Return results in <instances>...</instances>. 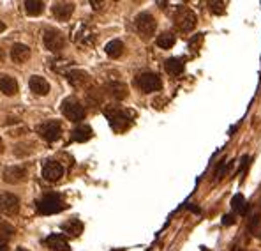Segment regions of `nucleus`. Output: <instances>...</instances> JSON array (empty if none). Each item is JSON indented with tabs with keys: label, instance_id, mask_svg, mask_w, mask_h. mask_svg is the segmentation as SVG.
Segmentation results:
<instances>
[{
	"label": "nucleus",
	"instance_id": "nucleus-8",
	"mask_svg": "<svg viewBox=\"0 0 261 251\" xmlns=\"http://www.w3.org/2000/svg\"><path fill=\"white\" fill-rule=\"evenodd\" d=\"M43 43L46 46V50L58 53L60 50H64L66 46V38L62 36V32L55 30V28H46L43 34Z\"/></svg>",
	"mask_w": 261,
	"mask_h": 251
},
{
	"label": "nucleus",
	"instance_id": "nucleus-27",
	"mask_svg": "<svg viewBox=\"0 0 261 251\" xmlns=\"http://www.w3.org/2000/svg\"><path fill=\"white\" fill-rule=\"evenodd\" d=\"M32 152H34V143H30V142H23V143L14 145V154H16L18 158H25Z\"/></svg>",
	"mask_w": 261,
	"mask_h": 251
},
{
	"label": "nucleus",
	"instance_id": "nucleus-7",
	"mask_svg": "<svg viewBox=\"0 0 261 251\" xmlns=\"http://www.w3.org/2000/svg\"><path fill=\"white\" fill-rule=\"evenodd\" d=\"M62 113H64V117L69 119L71 122H81L85 119V115H87L85 106L74 98H67L62 101Z\"/></svg>",
	"mask_w": 261,
	"mask_h": 251
},
{
	"label": "nucleus",
	"instance_id": "nucleus-15",
	"mask_svg": "<svg viewBox=\"0 0 261 251\" xmlns=\"http://www.w3.org/2000/svg\"><path fill=\"white\" fill-rule=\"evenodd\" d=\"M66 76H67V82L73 85V87H76V88L85 87V85L90 82V76H88V73L81 71V69H71V71L66 73Z\"/></svg>",
	"mask_w": 261,
	"mask_h": 251
},
{
	"label": "nucleus",
	"instance_id": "nucleus-14",
	"mask_svg": "<svg viewBox=\"0 0 261 251\" xmlns=\"http://www.w3.org/2000/svg\"><path fill=\"white\" fill-rule=\"evenodd\" d=\"M44 246L50 251H69V244H67L66 237L62 234H51L44 239Z\"/></svg>",
	"mask_w": 261,
	"mask_h": 251
},
{
	"label": "nucleus",
	"instance_id": "nucleus-10",
	"mask_svg": "<svg viewBox=\"0 0 261 251\" xmlns=\"http://www.w3.org/2000/svg\"><path fill=\"white\" fill-rule=\"evenodd\" d=\"M43 177L48 182H58L64 177V167L58 161H46L43 165Z\"/></svg>",
	"mask_w": 261,
	"mask_h": 251
},
{
	"label": "nucleus",
	"instance_id": "nucleus-5",
	"mask_svg": "<svg viewBox=\"0 0 261 251\" xmlns=\"http://www.w3.org/2000/svg\"><path fill=\"white\" fill-rule=\"evenodd\" d=\"M36 133L48 143H53L60 140L62 136V124L58 120H44V122L37 124Z\"/></svg>",
	"mask_w": 261,
	"mask_h": 251
},
{
	"label": "nucleus",
	"instance_id": "nucleus-32",
	"mask_svg": "<svg viewBox=\"0 0 261 251\" xmlns=\"http://www.w3.org/2000/svg\"><path fill=\"white\" fill-rule=\"evenodd\" d=\"M0 251H9V246H7L6 241H0Z\"/></svg>",
	"mask_w": 261,
	"mask_h": 251
},
{
	"label": "nucleus",
	"instance_id": "nucleus-4",
	"mask_svg": "<svg viewBox=\"0 0 261 251\" xmlns=\"http://www.w3.org/2000/svg\"><path fill=\"white\" fill-rule=\"evenodd\" d=\"M134 85H136L141 92H145V94H150V92H159L162 88L161 78H159L155 73H150V71L140 73V75L134 78Z\"/></svg>",
	"mask_w": 261,
	"mask_h": 251
},
{
	"label": "nucleus",
	"instance_id": "nucleus-12",
	"mask_svg": "<svg viewBox=\"0 0 261 251\" xmlns=\"http://www.w3.org/2000/svg\"><path fill=\"white\" fill-rule=\"evenodd\" d=\"M94 39H95V32L92 28V25L88 23H81L80 28L76 30V34H74V41L81 44V46H90L94 43Z\"/></svg>",
	"mask_w": 261,
	"mask_h": 251
},
{
	"label": "nucleus",
	"instance_id": "nucleus-28",
	"mask_svg": "<svg viewBox=\"0 0 261 251\" xmlns=\"http://www.w3.org/2000/svg\"><path fill=\"white\" fill-rule=\"evenodd\" d=\"M228 168H230V163H226V160H222L221 163H219L217 170H215V173H214L215 180H221L222 177L226 175V172H228Z\"/></svg>",
	"mask_w": 261,
	"mask_h": 251
},
{
	"label": "nucleus",
	"instance_id": "nucleus-34",
	"mask_svg": "<svg viewBox=\"0 0 261 251\" xmlns=\"http://www.w3.org/2000/svg\"><path fill=\"white\" fill-rule=\"evenodd\" d=\"M6 30V23H4V21H0V32H4Z\"/></svg>",
	"mask_w": 261,
	"mask_h": 251
},
{
	"label": "nucleus",
	"instance_id": "nucleus-24",
	"mask_svg": "<svg viewBox=\"0 0 261 251\" xmlns=\"http://www.w3.org/2000/svg\"><path fill=\"white\" fill-rule=\"evenodd\" d=\"M231 209H233V212L242 214V216H244V214L247 212L249 205H247V202H245L244 195L238 193V195H235V197L231 198Z\"/></svg>",
	"mask_w": 261,
	"mask_h": 251
},
{
	"label": "nucleus",
	"instance_id": "nucleus-11",
	"mask_svg": "<svg viewBox=\"0 0 261 251\" xmlns=\"http://www.w3.org/2000/svg\"><path fill=\"white\" fill-rule=\"evenodd\" d=\"M28 170L27 167H20V165H14V167H7L4 170V180L7 184H20L27 179Z\"/></svg>",
	"mask_w": 261,
	"mask_h": 251
},
{
	"label": "nucleus",
	"instance_id": "nucleus-18",
	"mask_svg": "<svg viewBox=\"0 0 261 251\" xmlns=\"http://www.w3.org/2000/svg\"><path fill=\"white\" fill-rule=\"evenodd\" d=\"M164 69H166L168 75L171 76H180L185 69V60L180 57H171L164 62Z\"/></svg>",
	"mask_w": 261,
	"mask_h": 251
},
{
	"label": "nucleus",
	"instance_id": "nucleus-22",
	"mask_svg": "<svg viewBox=\"0 0 261 251\" xmlns=\"http://www.w3.org/2000/svg\"><path fill=\"white\" fill-rule=\"evenodd\" d=\"M0 92L6 96H14L18 92V83L9 75H0Z\"/></svg>",
	"mask_w": 261,
	"mask_h": 251
},
{
	"label": "nucleus",
	"instance_id": "nucleus-33",
	"mask_svg": "<svg viewBox=\"0 0 261 251\" xmlns=\"http://www.w3.org/2000/svg\"><path fill=\"white\" fill-rule=\"evenodd\" d=\"M92 6L95 7V9H101V6H104V2H97V0H92Z\"/></svg>",
	"mask_w": 261,
	"mask_h": 251
},
{
	"label": "nucleus",
	"instance_id": "nucleus-25",
	"mask_svg": "<svg viewBox=\"0 0 261 251\" xmlns=\"http://www.w3.org/2000/svg\"><path fill=\"white\" fill-rule=\"evenodd\" d=\"M43 11H44V2H41V0H27L25 2V13L28 16H39Z\"/></svg>",
	"mask_w": 261,
	"mask_h": 251
},
{
	"label": "nucleus",
	"instance_id": "nucleus-35",
	"mask_svg": "<svg viewBox=\"0 0 261 251\" xmlns=\"http://www.w3.org/2000/svg\"><path fill=\"white\" fill-rule=\"evenodd\" d=\"M2 152H4V142L0 140V154H2Z\"/></svg>",
	"mask_w": 261,
	"mask_h": 251
},
{
	"label": "nucleus",
	"instance_id": "nucleus-2",
	"mask_svg": "<svg viewBox=\"0 0 261 251\" xmlns=\"http://www.w3.org/2000/svg\"><path fill=\"white\" fill-rule=\"evenodd\" d=\"M37 212L39 214H44V216H50V214H57V212H62L67 205L62 198V195L58 193H48L44 197H41L37 200Z\"/></svg>",
	"mask_w": 261,
	"mask_h": 251
},
{
	"label": "nucleus",
	"instance_id": "nucleus-9",
	"mask_svg": "<svg viewBox=\"0 0 261 251\" xmlns=\"http://www.w3.org/2000/svg\"><path fill=\"white\" fill-rule=\"evenodd\" d=\"M0 210L6 216H16L20 212V198L13 193H0Z\"/></svg>",
	"mask_w": 261,
	"mask_h": 251
},
{
	"label": "nucleus",
	"instance_id": "nucleus-16",
	"mask_svg": "<svg viewBox=\"0 0 261 251\" xmlns=\"http://www.w3.org/2000/svg\"><path fill=\"white\" fill-rule=\"evenodd\" d=\"M11 58H13L16 64H25V62L30 58V48L21 43L13 44V48H11Z\"/></svg>",
	"mask_w": 261,
	"mask_h": 251
},
{
	"label": "nucleus",
	"instance_id": "nucleus-29",
	"mask_svg": "<svg viewBox=\"0 0 261 251\" xmlns=\"http://www.w3.org/2000/svg\"><path fill=\"white\" fill-rule=\"evenodd\" d=\"M210 13L214 14H224L226 13V4L224 2H208Z\"/></svg>",
	"mask_w": 261,
	"mask_h": 251
},
{
	"label": "nucleus",
	"instance_id": "nucleus-1",
	"mask_svg": "<svg viewBox=\"0 0 261 251\" xmlns=\"http://www.w3.org/2000/svg\"><path fill=\"white\" fill-rule=\"evenodd\" d=\"M104 115H106V119L110 120L111 129L117 131V133H120V131H125V129L133 124L134 113L129 112V110L120 108V106L110 105V106L104 108Z\"/></svg>",
	"mask_w": 261,
	"mask_h": 251
},
{
	"label": "nucleus",
	"instance_id": "nucleus-36",
	"mask_svg": "<svg viewBox=\"0 0 261 251\" xmlns=\"http://www.w3.org/2000/svg\"><path fill=\"white\" fill-rule=\"evenodd\" d=\"M16 251H28V249H25V248H16Z\"/></svg>",
	"mask_w": 261,
	"mask_h": 251
},
{
	"label": "nucleus",
	"instance_id": "nucleus-17",
	"mask_svg": "<svg viewBox=\"0 0 261 251\" xmlns=\"http://www.w3.org/2000/svg\"><path fill=\"white\" fill-rule=\"evenodd\" d=\"M104 90H106L113 99H117V101H122V99H125V98H127V94H129L127 85L122 83V82H110V83L106 85V87H104Z\"/></svg>",
	"mask_w": 261,
	"mask_h": 251
},
{
	"label": "nucleus",
	"instance_id": "nucleus-21",
	"mask_svg": "<svg viewBox=\"0 0 261 251\" xmlns=\"http://www.w3.org/2000/svg\"><path fill=\"white\" fill-rule=\"evenodd\" d=\"M94 136V131H92L90 125H78V128L73 129L71 133V140L73 142H78V143H83V142H88V140Z\"/></svg>",
	"mask_w": 261,
	"mask_h": 251
},
{
	"label": "nucleus",
	"instance_id": "nucleus-26",
	"mask_svg": "<svg viewBox=\"0 0 261 251\" xmlns=\"http://www.w3.org/2000/svg\"><path fill=\"white\" fill-rule=\"evenodd\" d=\"M175 41H177V38H175L173 32H162L157 38V46L162 48V50H170V48H173Z\"/></svg>",
	"mask_w": 261,
	"mask_h": 251
},
{
	"label": "nucleus",
	"instance_id": "nucleus-30",
	"mask_svg": "<svg viewBox=\"0 0 261 251\" xmlns=\"http://www.w3.org/2000/svg\"><path fill=\"white\" fill-rule=\"evenodd\" d=\"M235 223V214H226L224 217H222V225H226V227H230V225Z\"/></svg>",
	"mask_w": 261,
	"mask_h": 251
},
{
	"label": "nucleus",
	"instance_id": "nucleus-13",
	"mask_svg": "<svg viewBox=\"0 0 261 251\" xmlns=\"http://www.w3.org/2000/svg\"><path fill=\"white\" fill-rule=\"evenodd\" d=\"M51 13L57 20L60 21H67L74 13V4L73 2H55L53 7H51Z\"/></svg>",
	"mask_w": 261,
	"mask_h": 251
},
{
	"label": "nucleus",
	"instance_id": "nucleus-6",
	"mask_svg": "<svg viewBox=\"0 0 261 251\" xmlns=\"http://www.w3.org/2000/svg\"><path fill=\"white\" fill-rule=\"evenodd\" d=\"M134 28L143 39H150L155 34V28H157V21L152 16L150 13H141L134 20Z\"/></svg>",
	"mask_w": 261,
	"mask_h": 251
},
{
	"label": "nucleus",
	"instance_id": "nucleus-3",
	"mask_svg": "<svg viewBox=\"0 0 261 251\" xmlns=\"http://www.w3.org/2000/svg\"><path fill=\"white\" fill-rule=\"evenodd\" d=\"M196 21H198V18H196V14H194V11H191L189 7H178L177 11H175V14H173V23H175V27L178 28L180 32H191V30H194V27H196Z\"/></svg>",
	"mask_w": 261,
	"mask_h": 251
},
{
	"label": "nucleus",
	"instance_id": "nucleus-23",
	"mask_svg": "<svg viewBox=\"0 0 261 251\" xmlns=\"http://www.w3.org/2000/svg\"><path fill=\"white\" fill-rule=\"evenodd\" d=\"M106 55L111 58H118L122 53H124V43L120 41V39H113V41H110L106 44Z\"/></svg>",
	"mask_w": 261,
	"mask_h": 251
},
{
	"label": "nucleus",
	"instance_id": "nucleus-20",
	"mask_svg": "<svg viewBox=\"0 0 261 251\" xmlns=\"http://www.w3.org/2000/svg\"><path fill=\"white\" fill-rule=\"evenodd\" d=\"M62 232H64L66 235H69V237L76 239L81 235V232H83V223H81L78 217H73V219L66 221V223H62Z\"/></svg>",
	"mask_w": 261,
	"mask_h": 251
},
{
	"label": "nucleus",
	"instance_id": "nucleus-19",
	"mask_svg": "<svg viewBox=\"0 0 261 251\" xmlns=\"http://www.w3.org/2000/svg\"><path fill=\"white\" fill-rule=\"evenodd\" d=\"M28 87H30V90L36 96H46L48 92H50V83H48L43 76H37V75L30 76V80H28Z\"/></svg>",
	"mask_w": 261,
	"mask_h": 251
},
{
	"label": "nucleus",
	"instance_id": "nucleus-31",
	"mask_svg": "<svg viewBox=\"0 0 261 251\" xmlns=\"http://www.w3.org/2000/svg\"><path fill=\"white\" fill-rule=\"evenodd\" d=\"M25 133H28V129H27V128L13 129V131H11V136H21V135H25Z\"/></svg>",
	"mask_w": 261,
	"mask_h": 251
}]
</instances>
